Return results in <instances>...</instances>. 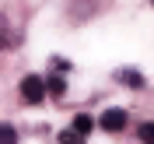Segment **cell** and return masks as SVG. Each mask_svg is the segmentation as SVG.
Listing matches in <instances>:
<instances>
[{
  "label": "cell",
  "instance_id": "cell-1",
  "mask_svg": "<svg viewBox=\"0 0 154 144\" xmlns=\"http://www.w3.org/2000/svg\"><path fill=\"white\" fill-rule=\"evenodd\" d=\"M21 98H25L28 106H38V102L46 98V81L35 77V74H28L25 81H21Z\"/></svg>",
  "mask_w": 154,
  "mask_h": 144
},
{
  "label": "cell",
  "instance_id": "cell-2",
  "mask_svg": "<svg viewBox=\"0 0 154 144\" xmlns=\"http://www.w3.org/2000/svg\"><path fill=\"white\" fill-rule=\"evenodd\" d=\"M98 126L109 130V134H119L126 126V109H105V113L98 116Z\"/></svg>",
  "mask_w": 154,
  "mask_h": 144
},
{
  "label": "cell",
  "instance_id": "cell-3",
  "mask_svg": "<svg viewBox=\"0 0 154 144\" xmlns=\"http://www.w3.org/2000/svg\"><path fill=\"white\" fill-rule=\"evenodd\" d=\"M46 91H49L53 98H63V95H67V81H63L60 74H49V81H46Z\"/></svg>",
  "mask_w": 154,
  "mask_h": 144
},
{
  "label": "cell",
  "instance_id": "cell-4",
  "mask_svg": "<svg viewBox=\"0 0 154 144\" xmlns=\"http://www.w3.org/2000/svg\"><path fill=\"white\" fill-rule=\"evenodd\" d=\"M119 81H123V85H130V88H144V74H140V70H119Z\"/></svg>",
  "mask_w": 154,
  "mask_h": 144
},
{
  "label": "cell",
  "instance_id": "cell-5",
  "mask_svg": "<svg viewBox=\"0 0 154 144\" xmlns=\"http://www.w3.org/2000/svg\"><path fill=\"white\" fill-rule=\"evenodd\" d=\"M60 144H84V134H81V130H74V126H70V130H63V134L56 137Z\"/></svg>",
  "mask_w": 154,
  "mask_h": 144
},
{
  "label": "cell",
  "instance_id": "cell-6",
  "mask_svg": "<svg viewBox=\"0 0 154 144\" xmlns=\"http://www.w3.org/2000/svg\"><path fill=\"white\" fill-rule=\"evenodd\" d=\"M70 126H74V130H81V134H88V130L95 126V120H91V116H84V113H77V116H74V123H70Z\"/></svg>",
  "mask_w": 154,
  "mask_h": 144
},
{
  "label": "cell",
  "instance_id": "cell-7",
  "mask_svg": "<svg viewBox=\"0 0 154 144\" xmlns=\"http://www.w3.org/2000/svg\"><path fill=\"white\" fill-rule=\"evenodd\" d=\"M0 144H18V130L11 123H0Z\"/></svg>",
  "mask_w": 154,
  "mask_h": 144
},
{
  "label": "cell",
  "instance_id": "cell-8",
  "mask_svg": "<svg viewBox=\"0 0 154 144\" xmlns=\"http://www.w3.org/2000/svg\"><path fill=\"white\" fill-rule=\"evenodd\" d=\"M137 134H140L144 144H154V123H140V126H137Z\"/></svg>",
  "mask_w": 154,
  "mask_h": 144
},
{
  "label": "cell",
  "instance_id": "cell-9",
  "mask_svg": "<svg viewBox=\"0 0 154 144\" xmlns=\"http://www.w3.org/2000/svg\"><path fill=\"white\" fill-rule=\"evenodd\" d=\"M11 42H18V39H14V35H7V28L0 25V46H11Z\"/></svg>",
  "mask_w": 154,
  "mask_h": 144
},
{
  "label": "cell",
  "instance_id": "cell-10",
  "mask_svg": "<svg viewBox=\"0 0 154 144\" xmlns=\"http://www.w3.org/2000/svg\"><path fill=\"white\" fill-rule=\"evenodd\" d=\"M151 4H154V0H151Z\"/></svg>",
  "mask_w": 154,
  "mask_h": 144
}]
</instances>
